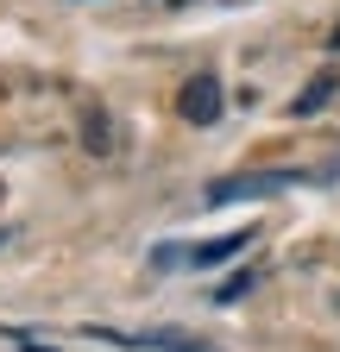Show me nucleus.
<instances>
[{"instance_id": "5", "label": "nucleus", "mask_w": 340, "mask_h": 352, "mask_svg": "<svg viewBox=\"0 0 340 352\" xmlns=\"http://www.w3.org/2000/svg\"><path fill=\"white\" fill-rule=\"evenodd\" d=\"M334 88H340V76H334V69H321V76H315V82L303 88V95L290 101V113H296V120H309V113H321V107L334 101Z\"/></svg>"}, {"instance_id": "9", "label": "nucleus", "mask_w": 340, "mask_h": 352, "mask_svg": "<svg viewBox=\"0 0 340 352\" xmlns=\"http://www.w3.org/2000/svg\"><path fill=\"white\" fill-rule=\"evenodd\" d=\"M328 51H340V25H334V32H328Z\"/></svg>"}, {"instance_id": "3", "label": "nucleus", "mask_w": 340, "mask_h": 352, "mask_svg": "<svg viewBox=\"0 0 340 352\" xmlns=\"http://www.w3.org/2000/svg\"><path fill=\"white\" fill-rule=\"evenodd\" d=\"M177 113H183L189 126H215V120H221V82L208 76V69L189 76V82H183V95H177Z\"/></svg>"}, {"instance_id": "4", "label": "nucleus", "mask_w": 340, "mask_h": 352, "mask_svg": "<svg viewBox=\"0 0 340 352\" xmlns=\"http://www.w3.org/2000/svg\"><path fill=\"white\" fill-rule=\"evenodd\" d=\"M246 245H252V227L221 233V239H208V245H189V252H183V264H189V271H208V264H227V258H240Z\"/></svg>"}, {"instance_id": "6", "label": "nucleus", "mask_w": 340, "mask_h": 352, "mask_svg": "<svg viewBox=\"0 0 340 352\" xmlns=\"http://www.w3.org/2000/svg\"><path fill=\"white\" fill-rule=\"evenodd\" d=\"M82 145H89V151H114V120L101 113V107H89V113H82Z\"/></svg>"}, {"instance_id": "10", "label": "nucleus", "mask_w": 340, "mask_h": 352, "mask_svg": "<svg viewBox=\"0 0 340 352\" xmlns=\"http://www.w3.org/2000/svg\"><path fill=\"white\" fill-rule=\"evenodd\" d=\"M170 7H189V0H170Z\"/></svg>"}, {"instance_id": "1", "label": "nucleus", "mask_w": 340, "mask_h": 352, "mask_svg": "<svg viewBox=\"0 0 340 352\" xmlns=\"http://www.w3.org/2000/svg\"><path fill=\"white\" fill-rule=\"evenodd\" d=\"M290 183H303V170H252V176H221L208 183V208H233V201H259V195H284Z\"/></svg>"}, {"instance_id": "8", "label": "nucleus", "mask_w": 340, "mask_h": 352, "mask_svg": "<svg viewBox=\"0 0 340 352\" xmlns=\"http://www.w3.org/2000/svg\"><path fill=\"white\" fill-rule=\"evenodd\" d=\"M170 264H183V252H177V245H158V252H151V271H170Z\"/></svg>"}, {"instance_id": "2", "label": "nucleus", "mask_w": 340, "mask_h": 352, "mask_svg": "<svg viewBox=\"0 0 340 352\" xmlns=\"http://www.w3.org/2000/svg\"><path fill=\"white\" fill-rule=\"evenodd\" d=\"M95 340H107V346H133V352H215V346H202V340H189V333H170V327H158V333H120V327H89Z\"/></svg>"}, {"instance_id": "7", "label": "nucleus", "mask_w": 340, "mask_h": 352, "mask_svg": "<svg viewBox=\"0 0 340 352\" xmlns=\"http://www.w3.org/2000/svg\"><path fill=\"white\" fill-rule=\"evenodd\" d=\"M252 283H259V277H252V271H233V277H227V283L215 289V302H240V296H246Z\"/></svg>"}]
</instances>
